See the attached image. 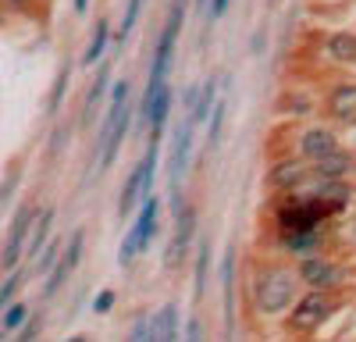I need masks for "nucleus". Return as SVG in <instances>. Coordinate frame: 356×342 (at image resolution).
<instances>
[{"instance_id":"f257e3e1","label":"nucleus","mask_w":356,"mask_h":342,"mask_svg":"<svg viewBox=\"0 0 356 342\" xmlns=\"http://www.w3.org/2000/svg\"><path fill=\"white\" fill-rule=\"evenodd\" d=\"M292 285H296L292 271H285V268H267V271L257 278V303H260V310H264V314L285 310V307L292 303Z\"/></svg>"},{"instance_id":"f03ea898","label":"nucleus","mask_w":356,"mask_h":342,"mask_svg":"<svg viewBox=\"0 0 356 342\" xmlns=\"http://www.w3.org/2000/svg\"><path fill=\"white\" fill-rule=\"evenodd\" d=\"M328 314H332V300L321 289H314L310 296H303L296 303L292 318H289V332H314V328H321V321L328 318Z\"/></svg>"},{"instance_id":"7ed1b4c3","label":"nucleus","mask_w":356,"mask_h":342,"mask_svg":"<svg viewBox=\"0 0 356 342\" xmlns=\"http://www.w3.org/2000/svg\"><path fill=\"white\" fill-rule=\"evenodd\" d=\"M154 228H157V196H150V200H143V211H139V225L132 228V232L125 236V243H122V264H129L132 256L143 250V246H150V239H154Z\"/></svg>"},{"instance_id":"20e7f679","label":"nucleus","mask_w":356,"mask_h":342,"mask_svg":"<svg viewBox=\"0 0 356 342\" xmlns=\"http://www.w3.org/2000/svg\"><path fill=\"white\" fill-rule=\"evenodd\" d=\"M125 129H129V104L125 100H114L111 111H107V125H104V150H100V164L104 168L111 164L118 142H122V136H125Z\"/></svg>"},{"instance_id":"39448f33","label":"nucleus","mask_w":356,"mask_h":342,"mask_svg":"<svg viewBox=\"0 0 356 342\" xmlns=\"http://www.w3.org/2000/svg\"><path fill=\"white\" fill-rule=\"evenodd\" d=\"M300 278L310 285V289H332V285L339 282V268L321 261V256H307V261L300 264Z\"/></svg>"},{"instance_id":"423d86ee","label":"nucleus","mask_w":356,"mask_h":342,"mask_svg":"<svg viewBox=\"0 0 356 342\" xmlns=\"http://www.w3.org/2000/svg\"><path fill=\"white\" fill-rule=\"evenodd\" d=\"M328 111L342 122H353L356 118V82H342L339 90L328 97Z\"/></svg>"},{"instance_id":"0eeeda50","label":"nucleus","mask_w":356,"mask_h":342,"mask_svg":"<svg viewBox=\"0 0 356 342\" xmlns=\"http://www.w3.org/2000/svg\"><path fill=\"white\" fill-rule=\"evenodd\" d=\"M29 221H33V207L18 211V218H15V228H11V239L4 243V268H15V261H18V250H22V243H25V232H29Z\"/></svg>"},{"instance_id":"6e6552de","label":"nucleus","mask_w":356,"mask_h":342,"mask_svg":"<svg viewBox=\"0 0 356 342\" xmlns=\"http://www.w3.org/2000/svg\"><path fill=\"white\" fill-rule=\"evenodd\" d=\"M332 150H335V136H332L328 129H310V132L303 136V154H307L310 161L328 157Z\"/></svg>"},{"instance_id":"1a4fd4ad","label":"nucleus","mask_w":356,"mask_h":342,"mask_svg":"<svg viewBox=\"0 0 356 342\" xmlns=\"http://www.w3.org/2000/svg\"><path fill=\"white\" fill-rule=\"evenodd\" d=\"M189 142H193V125L186 122L178 129V142H175V154H171V179L178 182V175L186 171V161H189Z\"/></svg>"},{"instance_id":"9d476101","label":"nucleus","mask_w":356,"mask_h":342,"mask_svg":"<svg viewBox=\"0 0 356 342\" xmlns=\"http://www.w3.org/2000/svg\"><path fill=\"white\" fill-rule=\"evenodd\" d=\"M189 236H193V211L186 207V211H182V218H178V232H175V243H171V250H168V264L182 261V253H186V246H189Z\"/></svg>"},{"instance_id":"9b49d317","label":"nucleus","mask_w":356,"mask_h":342,"mask_svg":"<svg viewBox=\"0 0 356 342\" xmlns=\"http://www.w3.org/2000/svg\"><path fill=\"white\" fill-rule=\"evenodd\" d=\"M143 175H146V171H143V164H139V168L132 171V175H129L125 189H122V200H118V214H122V218L132 211V204L143 196Z\"/></svg>"},{"instance_id":"f8f14e48","label":"nucleus","mask_w":356,"mask_h":342,"mask_svg":"<svg viewBox=\"0 0 356 342\" xmlns=\"http://www.w3.org/2000/svg\"><path fill=\"white\" fill-rule=\"evenodd\" d=\"M314 164H317V175H321V179H342L346 171H349V157L339 154V150H332L328 157H321V161H314Z\"/></svg>"},{"instance_id":"ddd939ff","label":"nucleus","mask_w":356,"mask_h":342,"mask_svg":"<svg viewBox=\"0 0 356 342\" xmlns=\"http://www.w3.org/2000/svg\"><path fill=\"white\" fill-rule=\"evenodd\" d=\"M300 179H303V164L300 161H285V164H278L271 171V186H278V189H289V186H296Z\"/></svg>"},{"instance_id":"4468645a","label":"nucleus","mask_w":356,"mask_h":342,"mask_svg":"<svg viewBox=\"0 0 356 342\" xmlns=\"http://www.w3.org/2000/svg\"><path fill=\"white\" fill-rule=\"evenodd\" d=\"M328 54L335 57V61H356V36L335 33V36L328 40Z\"/></svg>"},{"instance_id":"2eb2a0df","label":"nucleus","mask_w":356,"mask_h":342,"mask_svg":"<svg viewBox=\"0 0 356 342\" xmlns=\"http://www.w3.org/2000/svg\"><path fill=\"white\" fill-rule=\"evenodd\" d=\"M50 221H54V211L47 207V211H40V225H36V232H33V239L25 243V253H43V246H47V232H50Z\"/></svg>"},{"instance_id":"dca6fc26","label":"nucleus","mask_w":356,"mask_h":342,"mask_svg":"<svg viewBox=\"0 0 356 342\" xmlns=\"http://www.w3.org/2000/svg\"><path fill=\"white\" fill-rule=\"evenodd\" d=\"M178 335V325H175V307H164L157 318H154V339H175Z\"/></svg>"},{"instance_id":"f3484780","label":"nucleus","mask_w":356,"mask_h":342,"mask_svg":"<svg viewBox=\"0 0 356 342\" xmlns=\"http://www.w3.org/2000/svg\"><path fill=\"white\" fill-rule=\"evenodd\" d=\"M214 90H218L214 82H207L203 90H200V97H196V104H193V122H207V114L214 111Z\"/></svg>"},{"instance_id":"a211bd4d","label":"nucleus","mask_w":356,"mask_h":342,"mask_svg":"<svg viewBox=\"0 0 356 342\" xmlns=\"http://www.w3.org/2000/svg\"><path fill=\"white\" fill-rule=\"evenodd\" d=\"M104 43H107V22H97V36H93V43L86 47V57H82V61H86V65L100 61V54H104Z\"/></svg>"},{"instance_id":"6ab92c4d","label":"nucleus","mask_w":356,"mask_h":342,"mask_svg":"<svg viewBox=\"0 0 356 342\" xmlns=\"http://www.w3.org/2000/svg\"><path fill=\"white\" fill-rule=\"evenodd\" d=\"M25 314H29V307H25V303H11V307H8V314H4V332H15V328L25 321Z\"/></svg>"},{"instance_id":"aec40b11","label":"nucleus","mask_w":356,"mask_h":342,"mask_svg":"<svg viewBox=\"0 0 356 342\" xmlns=\"http://www.w3.org/2000/svg\"><path fill=\"white\" fill-rule=\"evenodd\" d=\"M221 289H225V307L232 314V253L225 256V264H221Z\"/></svg>"},{"instance_id":"412c9836","label":"nucleus","mask_w":356,"mask_h":342,"mask_svg":"<svg viewBox=\"0 0 356 342\" xmlns=\"http://www.w3.org/2000/svg\"><path fill=\"white\" fill-rule=\"evenodd\" d=\"M207 261H211V250H200V264H196V296H203V289H207Z\"/></svg>"},{"instance_id":"4be33fe9","label":"nucleus","mask_w":356,"mask_h":342,"mask_svg":"<svg viewBox=\"0 0 356 342\" xmlns=\"http://www.w3.org/2000/svg\"><path fill=\"white\" fill-rule=\"evenodd\" d=\"M72 275V268L65 264V261H57V268L50 271V282H47V293H57V289H61V282Z\"/></svg>"},{"instance_id":"5701e85b","label":"nucleus","mask_w":356,"mask_h":342,"mask_svg":"<svg viewBox=\"0 0 356 342\" xmlns=\"http://www.w3.org/2000/svg\"><path fill=\"white\" fill-rule=\"evenodd\" d=\"M79 256H82V232H75V236H72V243H68V253L61 256V261H65L68 268H75V264H79Z\"/></svg>"},{"instance_id":"b1692460","label":"nucleus","mask_w":356,"mask_h":342,"mask_svg":"<svg viewBox=\"0 0 356 342\" xmlns=\"http://www.w3.org/2000/svg\"><path fill=\"white\" fill-rule=\"evenodd\" d=\"M139 8H143V0H129V11H125V22H122V40L132 33V25L139 18Z\"/></svg>"},{"instance_id":"393cba45","label":"nucleus","mask_w":356,"mask_h":342,"mask_svg":"<svg viewBox=\"0 0 356 342\" xmlns=\"http://www.w3.org/2000/svg\"><path fill=\"white\" fill-rule=\"evenodd\" d=\"M221 122H225V104H214V111H211V142L218 139V132H221Z\"/></svg>"},{"instance_id":"a878e982","label":"nucleus","mask_w":356,"mask_h":342,"mask_svg":"<svg viewBox=\"0 0 356 342\" xmlns=\"http://www.w3.org/2000/svg\"><path fill=\"white\" fill-rule=\"evenodd\" d=\"M40 271H50V268H57V243H50V246H43V256H40V264H36Z\"/></svg>"},{"instance_id":"bb28decb","label":"nucleus","mask_w":356,"mask_h":342,"mask_svg":"<svg viewBox=\"0 0 356 342\" xmlns=\"http://www.w3.org/2000/svg\"><path fill=\"white\" fill-rule=\"evenodd\" d=\"M111 307H114V293L107 289V293H100V296H97V303H93V310H100V314H107Z\"/></svg>"},{"instance_id":"cd10ccee","label":"nucleus","mask_w":356,"mask_h":342,"mask_svg":"<svg viewBox=\"0 0 356 342\" xmlns=\"http://www.w3.org/2000/svg\"><path fill=\"white\" fill-rule=\"evenodd\" d=\"M65 86H68V68L61 72V79H57V86H54V97H50V107H57V100H61V93H65Z\"/></svg>"},{"instance_id":"c85d7f7f","label":"nucleus","mask_w":356,"mask_h":342,"mask_svg":"<svg viewBox=\"0 0 356 342\" xmlns=\"http://www.w3.org/2000/svg\"><path fill=\"white\" fill-rule=\"evenodd\" d=\"M104 86H107V72H104V75H100V79L93 82V90H89V107H93V104L100 100V93H104Z\"/></svg>"},{"instance_id":"c756f323","label":"nucleus","mask_w":356,"mask_h":342,"mask_svg":"<svg viewBox=\"0 0 356 342\" xmlns=\"http://www.w3.org/2000/svg\"><path fill=\"white\" fill-rule=\"evenodd\" d=\"M18 282H22V278H8V282H4V293H0V303H4V307H8V300L15 296V289H18Z\"/></svg>"},{"instance_id":"7c9ffc66","label":"nucleus","mask_w":356,"mask_h":342,"mask_svg":"<svg viewBox=\"0 0 356 342\" xmlns=\"http://www.w3.org/2000/svg\"><path fill=\"white\" fill-rule=\"evenodd\" d=\"M225 8H228V0H211V18H221Z\"/></svg>"},{"instance_id":"2f4dec72","label":"nucleus","mask_w":356,"mask_h":342,"mask_svg":"<svg viewBox=\"0 0 356 342\" xmlns=\"http://www.w3.org/2000/svg\"><path fill=\"white\" fill-rule=\"evenodd\" d=\"M86 4H89V0H75V11H86Z\"/></svg>"},{"instance_id":"473e14b6","label":"nucleus","mask_w":356,"mask_h":342,"mask_svg":"<svg viewBox=\"0 0 356 342\" xmlns=\"http://www.w3.org/2000/svg\"><path fill=\"white\" fill-rule=\"evenodd\" d=\"M196 4H200V8H203V11H207V8H211V0H196Z\"/></svg>"}]
</instances>
